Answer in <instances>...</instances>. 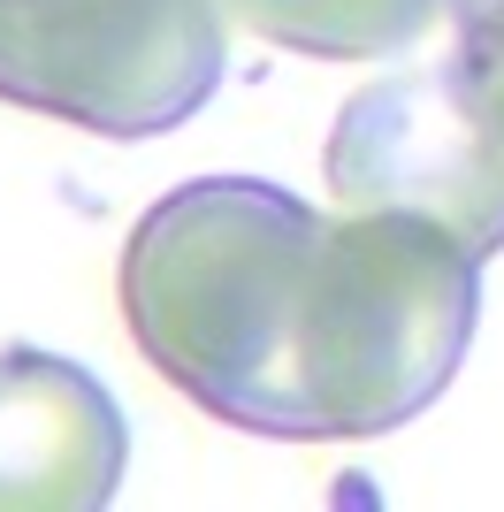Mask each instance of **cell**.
<instances>
[{"instance_id": "7a4b0ae2", "label": "cell", "mask_w": 504, "mask_h": 512, "mask_svg": "<svg viewBox=\"0 0 504 512\" xmlns=\"http://www.w3.org/2000/svg\"><path fill=\"white\" fill-rule=\"evenodd\" d=\"M482 314V260L428 214H321L298 390L314 436L405 428L459 375Z\"/></svg>"}, {"instance_id": "52a82bcc", "label": "cell", "mask_w": 504, "mask_h": 512, "mask_svg": "<svg viewBox=\"0 0 504 512\" xmlns=\"http://www.w3.org/2000/svg\"><path fill=\"white\" fill-rule=\"evenodd\" d=\"M451 54L504 138V0H451Z\"/></svg>"}, {"instance_id": "5b68a950", "label": "cell", "mask_w": 504, "mask_h": 512, "mask_svg": "<svg viewBox=\"0 0 504 512\" xmlns=\"http://www.w3.org/2000/svg\"><path fill=\"white\" fill-rule=\"evenodd\" d=\"M130 421L92 367L8 344L0 352V512H100L123 490Z\"/></svg>"}, {"instance_id": "6da1fadb", "label": "cell", "mask_w": 504, "mask_h": 512, "mask_svg": "<svg viewBox=\"0 0 504 512\" xmlns=\"http://www.w3.org/2000/svg\"><path fill=\"white\" fill-rule=\"evenodd\" d=\"M321 214L260 176H191L123 245V321L168 390L252 436L306 444L298 337L314 299Z\"/></svg>"}, {"instance_id": "277c9868", "label": "cell", "mask_w": 504, "mask_h": 512, "mask_svg": "<svg viewBox=\"0 0 504 512\" xmlns=\"http://www.w3.org/2000/svg\"><path fill=\"white\" fill-rule=\"evenodd\" d=\"M321 176L336 207L428 214L474 260L504 253V138L451 46L436 62L390 69L367 92H352L329 130Z\"/></svg>"}, {"instance_id": "3957f363", "label": "cell", "mask_w": 504, "mask_h": 512, "mask_svg": "<svg viewBox=\"0 0 504 512\" xmlns=\"http://www.w3.org/2000/svg\"><path fill=\"white\" fill-rule=\"evenodd\" d=\"M222 62V0H0V100L100 138L176 130Z\"/></svg>"}, {"instance_id": "8992f818", "label": "cell", "mask_w": 504, "mask_h": 512, "mask_svg": "<svg viewBox=\"0 0 504 512\" xmlns=\"http://www.w3.org/2000/svg\"><path fill=\"white\" fill-rule=\"evenodd\" d=\"M252 39L283 46V54H314V62H375L405 54L451 16V0H222Z\"/></svg>"}]
</instances>
